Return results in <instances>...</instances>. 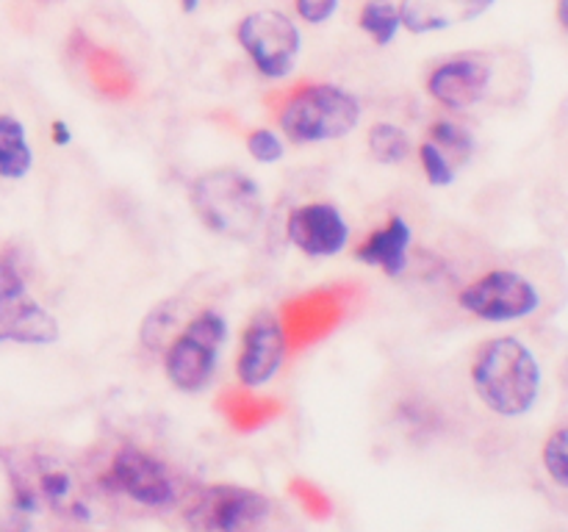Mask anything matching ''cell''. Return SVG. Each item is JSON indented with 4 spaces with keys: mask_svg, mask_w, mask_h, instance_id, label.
<instances>
[{
    "mask_svg": "<svg viewBox=\"0 0 568 532\" xmlns=\"http://www.w3.org/2000/svg\"><path fill=\"white\" fill-rule=\"evenodd\" d=\"M566 267L555 252H530L499 263L461 288L458 306L483 322H521L549 317L566 303Z\"/></svg>",
    "mask_w": 568,
    "mask_h": 532,
    "instance_id": "6da1fadb",
    "label": "cell"
},
{
    "mask_svg": "<svg viewBox=\"0 0 568 532\" xmlns=\"http://www.w3.org/2000/svg\"><path fill=\"white\" fill-rule=\"evenodd\" d=\"M530 86V61L513 50L461 54L441 61L427 79V95L443 108L466 111L480 103H516Z\"/></svg>",
    "mask_w": 568,
    "mask_h": 532,
    "instance_id": "7a4b0ae2",
    "label": "cell"
},
{
    "mask_svg": "<svg viewBox=\"0 0 568 532\" xmlns=\"http://www.w3.org/2000/svg\"><path fill=\"white\" fill-rule=\"evenodd\" d=\"M0 463L12 485V505L17 513L50 510L67 519L90 516L79 474L54 452L36 447H0Z\"/></svg>",
    "mask_w": 568,
    "mask_h": 532,
    "instance_id": "3957f363",
    "label": "cell"
},
{
    "mask_svg": "<svg viewBox=\"0 0 568 532\" xmlns=\"http://www.w3.org/2000/svg\"><path fill=\"white\" fill-rule=\"evenodd\" d=\"M192 209L211 234L225 239H250L261 225V189L250 175L222 167L192 184Z\"/></svg>",
    "mask_w": 568,
    "mask_h": 532,
    "instance_id": "277c9868",
    "label": "cell"
},
{
    "mask_svg": "<svg viewBox=\"0 0 568 532\" xmlns=\"http://www.w3.org/2000/svg\"><path fill=\"white\" fill-rule=\"evenodd\" d=\"M358 97L333 84L297 86L277 108L283 133L299 144L341 139L358 126Z\"/></svg>",
    "mask_w": 568,
    "mask_h": 532,
    "instance_id": "5b68a950",
    "label": "cell"
},
{
    "mask_svg": "<svg viewBox=\"0 0 568 532\" xmlns=\"http://www.w3.org/2000/svg\"><path fill=\"white\" fill-rule=\"evenodd\" d=\"M272 503L245 485H200L184 499V519L198 532H267Z\"/></svg>",
    "mask_w": 568,
    "mask_h": 532,
    "instance_id": "8992f818",
    "label": "cell"
},
{
    "mask_svg": "<svg viewBox=\"0 0 568 532\" xmlns=\"http://www.w3.org/2000/svg\"><path fill=\"white\" fill-rule=\"evenodd\" d=\"M227 335L225 319L216 311H203L186 324L164 355L169 383L186 394H198L211 383L220 358L222 341Z\"/></svg>",
    "mask_w": 568,
    "mask_h": 532,
    "instance_id": "52a82bcc",
    "label": "cell"
},
{
    "mask_svg": "<svg viewBox=\"0 0 568 532\" xmlns=\"http://www.w3.org/2000/svg\"><path fill=\"white\" fill-rule=\"evenodd\" d=\"M100 483L103 488L117 490L142 508L162 510L178 503V480L167 463L133 444H122L111 454Z\"/></svg>",
    "mask_w": 568,
    "mask_h": 532,
    "instance_id": "ba28073f",
    "label": "cell"
},
{
    "mask_svg": "<svg viewBox=\"0 0 568 532\" xmlns=\"http://www.w3.org/2000/svg\"><path fill=\"white\" fill-rule=\"evenodd\" d=\"M236 39L267 79H283L299 59V31L281 12H252L236 28Z\"/></svg>",
    "mask_w": 568,
    "mask_h": 532,
    "instance_id": "9c48e42d",
    "label": "cell"
},
{
    "mask_svg": "<svg viewBox=\"0 0 568 532\" xmlns=\"http://www.w3.org/2000/svg\"><path fill=\"white\" fill-rule=\"evenodd\" d=\"M344 317H347V292L341 288H313L297 294L277 311L288 350L313 347L317 341L333 333Z\"/></svg>",
    "mask_w": 568,
    "mask_h": 532,
    "instance_id": "30bf717a",
    "label": "cell"
},
{
    "mask_svg": "<svg viewBox=\"0 0 568 532\" xmlns=\"http://www.w3.org/2000/svg\"><path fill=\"white\" fill-rule=\"evenodd\" d=\"M286 353V333H283L277 314H256L245 328V333H241V350L239 358H236L239 383L245 389H258V386L270 383L283 366Z\"/></svg>",
    "mask_w": 568,
    "mask_h": 532,
    "instance_id": "8fae6325",
    "label": "cell"
},
{
    "mask_svg": "<svg viewBox=\"0 0 568 532\" xmlns=\"http://www.w3.org/2000/svg\"><path fill=\"white\" fill-rule=\"evenodd\" d=\"M286 234L299 252L311 258H328L344 250L350 239V227L335 205L308 203L288 214Z\"/></svg>",
    "mask_w": 568,
    "mask_h": 532,
    "instance_id": "7c38bea8",
    "label": "cell"
},
{
    "mask_svg": "<svg viewBox=\"0 0 568 532\" xmlns=\"http://www.w3.org/2000/svg\"><path fill=\"white\" fill-rule=\"evenodd\" d=\"M59 333L61 330L54 314L45 311L36 299H31L25 288L0 294V344L3 341L54 344Z\"/></svg>",
    "mask_w": 568,
    "mask_h": 532,
    "instance_id": "4fadbf2b",
    "label": "cell"
},
{
    "mask_svg": "<svg viewBox=\"0 0 568 532\" xmlns=\"http://www.w3.org/2000/svg\"><path fill=\"white\" fill-rule=\"evenodd\" d=\"M70 54L72 59H79L84 64V70L90 72L92 84L97 86L100 95L111 97V101H126L137 90V79L128 70L126 59L108 48H97L84 31H75L70 36Z\"/></svg>",
    "mask_w": 568,
    "mask_h": 532,
    "instance_id": "5bb4252c",
    "label": "cell"
},
{
    "mask_svg": "<svg viewBox=\"0 0 568 532\" xmlns=\"http://www.w3.org/2000/svg\"><path fill=\"white\" fill-rule=\"evenodd\" d=\"M490 7L494 0H402L400 20L413 34H430L472 23Z\"/></svg>",
    "mask_w": 568,
    "mask_h": 532,
    "instance_id": "9a60e30c",
    "label": "cell"
},
{
    "mask_svg": "<svg viewBox=\"0 0 568 532\" xmlns=\"http://www.w3.org/2000/svg\"><path fill=\"white\" fill-rule=\"evenodd\" d=\"M413 230L402 216H391L380 230L366 236L355 250V258L369 267H380L389 277H400L407 267V250H411Z\"/></svg>",
    "mask_w": 568,
    "mask_h": 532,
    "instance_id": "2e32d148",
    "label": "cell"
},
{
    "mask_svg": "<svg viewBox=\"0 0 568 532\" xmlns=\"http://www.w3.org/2000/svg\"><path fill=\"white\" fill-rule=\"evenodd\" d=\"M216 411L236 433H256L281 416L283 402L275 397H256L247 389H225L216 397Z\"/></svg>",
    "mask_w": 568,
    "mask_h": 532,
    "instance_id": "e0dca14e",
    "label": "cell"
},
{
    "mask_svg": "<svg viewBox=\"0 0 568 532\" xmlns=\"http://www.w3.org/2000/svg\"><path fill=\"white\" fill-rule=\"evenodd\" d=\"M34 167V153L25 139V128L12 114H0V178L20 180Z\"/></svg>",
    "mask_w": 568,
    "mask_h": 532,
    "instance_id": "ac0fdd59",
    "label": "cell"
},
{
    "mask_svg": "<svg viewBox=\"0 0 568 532\" xmlns=\"http://www.w3.org/2000/svg\"><path fill=\"white\" fill-rule=\"evenodd\" d=\"M541 469L555 488L568 494V413L541 444Z\"/></svg>",
    "mask_w": 568,
    "mask_h": 532,
    "instance_id": "d6986e66",
    "label": "cell"
},
{
    "mask_svg": "<svg viewBox=\"0 0 568 532\" xmlns=\"http://www.w3.org/2000/svg\"><path fill=\"white\" fill-rule=\"evenodd\" d=\"M358 23L377 45H389L402 25L400 9L391 0H366Z\"/></svg>",
    "mask_w": 568,
    "mask_h": 532,
    "instance_id": "ffe728a7",
    "label": "cell"
},
{
    "mask_svg": "<svg viewBox=\"0 0 568 532\" xmlns=\"http://www.w3.org/2000/svg\"><path fill=\"white\" fill-rule=\"evenodd\" d=\"M369 153L380 164H400L411 153V139L394 122H377L369 131Z\"/></svg>",
    "mask_w": 568,
    "mask_h": 532,
    "instance_id": "44dd1931",
    "label": "cell"
},
{
    "mask_svg": "<svg viewBox=\"0 0 568 532\" xmlns=\"http://www.w3.org/2000/svg\"><path fill=\"white\" fill-rule=\"evenodd\" d=\"M430 142L441 150L443 156L452 164L469 162V156L474 153V139L466 128L454 126L449 120H438L430 126Z\"/></svg>",
    "mask_w": 568,
    "mask_h": 532,
    "instance_id": "7402d4cb",
    "label": "cell"
},
{
    "mask_svg": "<svg viewBox=\"0 0 568 532\" xmlns=\"http://www.w3.org/2000/svg\"><path fill=\"white\" fill-rule=\"evenodd\" d=\"M288 494L297 499L299 508L306 510L311 519L328 521L330 516H333V503H330V497L324 494L322 488H319L317 483H311V480L292 477L288 480Z\"/></svg>",
    "mask_w": 568,
    "mask_h": 532,
    "instance_id": "603a6c76",
    "label": "cell"
},
{
    "mask_svg": "<svg viewBox=\"0 0 568 532\" xmlns=\"http://www.w3.org/2000/svg\"><path fill=\"white\" fill-rule=\"evenodd\" d=\"M175 319H178V311H175V303H167V306H158L156 311H150L147 319L142 324V344L147 350H162V341L167 339L169 330L175 328Z\"/></svg>",
    "mask_w": 568,
    "mask_h": 532,
    "instance_id": "cb8c5ba5",
    "label": "cell"
},
{
    "mask_svg": "<svg viewBox=\"0 0 568 532\" xmlns=\"http://www.w3.org/2000/svg\"><path fill=\"white\" fill-rule=\"evenodd\" d=\"M419 162L433 186H449L454 180V164L443 156L430 139L419 144Z\"/></svg>",
    "mask_w": 568,
    "mask_h": 532,
    "instance_id": "d4e9b609",
    "label": "cell"
},
{
    "mask_svg": "<svg viewBox=\"0 0 568 532\" xmlns=\"http://www.w3.org/2000/svg\"><path fill=\"white\" fill-rule=\"evenodd\" d=\"M247 150H250V156L261 164H275L281 162L283 156V142L275 137L272 131L267 128H258L247 137Z\"/></svg>",
    "mask_w": 568,
    "mask_h": 532,
    "instance_id": "484cf974",
    "label": "cell"
},
{
    "mask_svg": "<svg viewBox=\"0 0 568 532\" xmlns=\"http://www.w3.org/2000/svg\"><path fill=\"white\" fill-rule=\"evenodd\" d=\"M294 7H297V14L306 20V23L319 25L328 23V20L333 17L339 0H294Z\"/></svg>",
    "mask_w": 568,
    "mask_h": 532,
    "instance_id": "4316f807",
    "label": "cell"
},
{
    "mask_svg": "<svg viewBox=\"0 0 568 532\" xmlns=\"http://www.w3.org/2000/svg\"><path fill=\"white\" fill-rule=\"evenodd\" d=\"M70 139H72V133H70V128H67V122L56 120L54 122V142L56 144H70Z\"/></svg>",
    "mask_w": 568,
    "mask_h": 532,
    "instance_id": "83f0119b",
    "label": "cell"
},
{
    "mask_svg": "<svg viewBox=\"0 0 568 532\" xmlns=\"http://www.w3.org/2000/svg\"><path fill=\"white\" fill-rule=\"evenodd\" d=\"M557 23L568 31V0H557Z\"/></svg>",
    "mask_w": 568,
    "mask_h": 532,
    "instance_id": "f1b7e54d",
    "label": "cell"
},
{
    "mask_svg": "<svg viewBox=\"0 0 568 532\" xmlns=\"http://www.w3.org/2000/svg\"><path fill=\"white\" fill-rule=\"evenodd\" d=\"M200 0H180V7H184V12H194L198 9Z\"/></svg>",
    "mask_w": 568,
    "mask_h": 532,
    "instance_id": "f546056e",
    "label": "cell"
}]
</instances>
